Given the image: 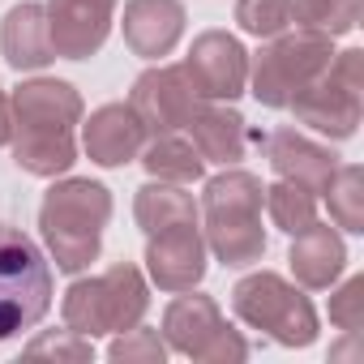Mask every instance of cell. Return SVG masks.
I'll list each match as a JSON object with an SVG mask.
<instances>
[{"mask_svg": "<svg viewBox=\"0 0 364 364\" xmlns=\"http://www.w3.org/2000/svg\"><path fill=\"white\" fill-rule=\"evenodd\" d=\"M236 26L253 39H274L296 26V0H236Z\"/></svg>", "mask_w": 364, "mask_h": 364, "instance_id": "d4e9b609", "label": "cell"}, {"mask_svg": "<svg viewBox=\"0 0 364 364\" xmlns=\"http://www.w3.org/2000/svg\"><path fill=\"white\" fill-rule=\"evenodd\" d=\"M112 223V189L86 176H65L43 193L39 232L48 257L65 274H82L103 253V228Z\"/></svg>", "mask_w": 364, "mask_h": 364, "instance_id": "3957f363", "label": "cell"}, {"mask_svg": "<svg viewBox=\"0 0 364 364\" xmlns=\"http://www.w3.org/2000/svg\"><path fill=\"white\" fill-rule=\"evenodd\" d=\"M193 129V146L206 163H219V167H236L249 150V124L236 107L228 103H202L198 116L189 120Z\"/></svg>", "mask_w": 364, "mask_h": 364, "instance_id": "d6986e66", "label": "cell"}, {"mask_svg": "<svg viewBox=\"0 0 364 364\" xmlns=\"http://www.w3.org/2000/svg\"><path fill=\"white\" fill-rule=\"evenodd\" d=\"M107 360H116V364H163L167 360V343H163L159 330L137 321L133 330H124V334H116L107 343Z\"/></svg>", "mask_w": 364, "mask_h": 364, "instance_id": "484cf974", "label": "cell"}, {"mask_svg": "<svg viewBox=\"0 0 364 364\" xmlns=\"http://www.w3.org/2000/svg\"><path fill=\"white\" fill-rule=\"evenodd\" d=\"M52 309V262L39 240L0 223V343L35 330Z\"/></svg>", "mask_w": 364, "mask_h": 364, "instance_id": "8992f818", "label": "cell"}, {"mask_svg": "<svg viewBox=\"0 0 364 364\" xmlns=\"http://www.w3.org/2000/svg\"><path fill=\"white\" fill-rule=\"evenodd\" d=\"M326 202H330V219L360 236L364 232V167L360 163H338L330 185H326Z\"/></svg>", "mask_w": 364, "mask_h": 364, "instance_id": "603a6c76", "label": "cell"}, {"mask_svg": "<svg viewBox=\"0 0 364 364\" xmlns=\"http://www.w3.org/2000/svg\"><path fill=\"white\" fill-rule=\"evenodd\" d=\"M330 321L343 334H360V326H364V274H351L330 296Z\"/></svg>", "mask_w": 364, "mask_h": 364, "instance_id": "83f0119b", "label": "cell"}, {"mask_svg": "<svg viewBox=\"0 0 364 364\" xmlns=\"http://www.w3.org/2000/svg\"><path fill=\"white\" fill-rule=\"evenodd\" d=\"M0 52H5V65L14 73H35L48 69L56 60L52 52V35H48V9L35 5V0H22L5 14L0 22Z\"/></svg>", "mask_w": 364, "mask_h": 364, "instance_id": "ac0fdd59", "label": "cell"}, {"mask_svg": "<svg viewBox=\"0 0 364 364\" xmlns=\"http://www.w3.org/2000/svg\"><path fill=\"white\" fill-rule=\"evenodd\" d=\"M206 99L193 90L185 65H154L146 69L133 90H129V107L137 112V120L146 124V133H180L189 129V120L198 116Z\"/></svg>", "mask_w": 364, "mask_h": 364, "instance_id": "30bf717a", "label": "cell"}, {"mask_svg": "<svg viewBox=\"0 0 364 364\" xmlns=\"http://www.w3.org/2000/svg\"><path fill=\"white\" fill-rule=\"evenodd\" d=\"M146 309H150V283L133 262H116L95 279H77L60 300L65 326L77 330L82 338L124 334L146 317Z\"/></svg>", "mask_w": 364, "mask_h": 364, "instance_id": "277c9868", "label": "cell"}, {"mask_svg": "<svg viewBox=\"0 0 364 364\" xmlns=\"http://www.w3.org/2000/svg\"><path fill=\"white\" fill-rule=\"evenodd\" d=\"M232 313L249 330H262L266 338H274L279 347H313L321 330L313 300L274 270L245 274L232 287Z\"/></svg>", "mask_w": 364, "mask_h": 364, "instance_id": "52a82bcc", "label": "cell"}, {"mask_svg": "<svg viewBox=\"0 0 364 364\" xmlns=\"http://www.w3.org/2000/svg\"><path fill=\"white\" fill-rule=\"evenodd\" d=\"M120 0H48V35L52 52L65 60H90L103 52L112 26H116Z\"/></svg>", "mask_w": 364, "mask_h": 364, "instance_id": "4fadbf2b", "label": "cell"}, {"mask_svg": "<svg viewBox=\"0 0 364 364\" xmlns=\"http://www.w3.org/2000/svg\"><path fill=\"white\" fill-rule=\"evenodd\" d=\"M133 219L146 236L163 232V228H180V223H198V202L193 193H185V185H167V180H150L133 198Z\"/></svg>", "mask_w": 364, "mask_h": 364, "instance_id": "44dd1931", "label": "cell"}, {"mask_svg": "<svg viewBox=\"0 0 364 364\" xmlns=\"http://www.w3.org/2000/svg\"><path fill=\"white\" fill-rule=\"evenodd\" d=\"M146 137L150 133H146V124L137 120V112L129 103H103L82 124V150L99 167H124V163H133L141 154Z\"/></svg>", "mask_w": 364, "mask_h": 364, "instance_id": "2e32d148", "label": "cell"}, {"mask_svg": "<svg viewBox=\"0 0 364 364\" xmlns=\"http://www.w3.org/2000/svg\"><path fill=\"white\" fill-rule=\"evenodd\" d=\"M257 146L266 150V159H270L279 180H291V185H300L309 193H326L330 176L338 167V154L330 146H321V141H313V137H304L296 129H274Z\"/></svg>", "mask_w": 364, "mask_h": 364, "instance_id": "5bb4252c", "label": "cell"}, {"mask_svg": "<svg viewBox=\"0 0 364 364\" xmlns=\"http://www.w3.org/2000/svg\"><path fill=\"white\" fill-rule=\"evenodd\" d=\"M185 73L206 103H232L249 86V52L228 31H202L185 56Z\"/></svg>", "mask_w": 364, "mask_h": 364, "instance_id": "8fae6325", "label": "cell"}, {"mask_svg": "<svg viewBox=\"0 0 364 364\" xmlns=\"http://www.w3.org/2000/svg\"><path fill=\"white\" fill-rule=\"evenodd\" d=\"M287 266H291V274L304 291H326L347 270V245L330 223H313L300 236H291Z\"/></svg>", "mask_w": 364, "mask_h": 364, "instance_id": "e0dca14e", "label": "cell"}, {"mask_svg": "<svg viewBox=\"0 0 364 364\" xmlns=\"http://www.w3.org/2000/svg\"><path fill=\"white\" fill-rule=\"evenodd\" d=\"M14 141V103L9 95H0V146H9Z\"/></svg>", "mask_w": 364, "mask_h": 364, "instance_id": "f1b7e54d", "label": "cell"}, {"mask_svg": "<svg viewBox=\"0 0 364 364\" xmlns=\"http://www.w3.org/2000/svg\"><path fill=\"white\" fill-rule=\"evenodd\" d=\"M270 223L287 236H300L304 228L317 223V193L291 185V180H274V185H266V198H262Z\"/></svg>", "mask_w": 364, "mask_h": 364, "instance_id": "7402d4cb", "label": "cell"}, {"mask_svg": "<svg viewBox=\"0 0 364 364\" xmlns=\"http://www.w3.org/2000/svg\"><path fill=\"white\" fill-rule=\"evenodd\" d=\"M146 274L159 291H193L206 279V240L198 223H180L146 236Z\"/></svg>", "mask_w": 364, "mask_h": 364, "instance_id": "7c38bea8", "label": "cell"}, {"mask_svg": "<svg viewBox=\"0 0 364 364\" xmlns=\"http://www.w3.org/2000/svg\"><path fill=\"white\" fill-rule=\"evenodd\" d=\"M185 22H189V14L180 0H124L120 31H124V43L133 56L163 60L176 52L180 35H185Z\"/></svg>", "mask_w": 364, "mask_h": 364, "instance_id": "9a60e30c", "label": "cell"}, {"mask_svg": "<svg viewBox=\"0 0 364 364\" xmlns=\"http://www.w3.org/2000/svg\"><path fill=\"white\" fill-rule=\"evenodd\" d=\"M163 343H167V351H180V355L202 360V364L249 360L245 334L232 330L223 309L202 291H176V300L163 309Z\"/></svg>", "mask_w": 364, "mask_h": 364, "instance_id": "9c48e42d", "label": "cell"}, {"mask_svg": "<svg viewBox=\"0 0 364 364\" xmlns=\"http://www.w3.org/2000/svg\"><path fill=\"white\" fill-rule=\"evenodd\" d=\"M334 60V39L321 31H304L291 26L274 39H266V48L257 56H249V95L262 107H287L304 86H313Z\"/></svg>", "mask_w": 364, "mask_h": 364, "instance_id": "5b68a950", "label": "cell"}, {"mask_svg": "<svg viewBox=\"0 0 364 364\" xmlns=\"http://www.w3.org/2000/svg\"><path fill=\"white\" fill-rule=\"evenodd\" d=\"M296 120L330 141H347L355 137L360 129V116H364V52L360 48H347V52H334L330 69L304 86L291 103Z\"/></svg>", "mask_w": 364, "mask_h": 364, "instance_id": "ba28073f", "label": "cell"}, {"mask_svg": "<svg viewBox=\"0 0 364 364\" xmlns=\"http://www.w3.org/2000/svg\"><path fill=\"white\" fill-rule=\"evenodd\" d=\"M14 163L26 176L56 180L77 163L73 129L86 116V103L73 82L60 77H31L14 95Z\"/></svg>", "mask_w": 364, "mask_h": 364, "instance_id": "6da1fadb", "label": "cell"}, {"mask_svg": "<svg viewBox=\"0 0 364 364\" xmlns=\"http://www.w3.org/2000/svg\"><path fill=\"white\" fill-rule=\"evenodd\" d=\"M26 355L31 360H73V364H82V360H95V338H82L77 330H43V334H35L31 343H26Z\"/></svg>", "mask_w": 364, "mask_h": 364, "instance_id": "4316f807", "label": "cell"}, {"mask_svg": "<svg viewBox=\"0 0 364 364\" xmlns=\"http://www.w3.org/2000/svg\"><path fill=\"white\" fill-rule=\"evenodd\" d=\"M137 163L150 171V180H167V185H193L206 176V159L198 154V146L180 133H154L146 137Z\"/></svg>", "mask_w": 364, "mask_h": 364, "instance_id": "ffe728a7", "label": "cell"}, {"mask_svg": "<svg viewBox=\"0 0 364 364\" xmlns=\"http://www.w3.org/2000/svg\"><path fill=\"white\" fill-rule=\"evenodd\" d=\"M262 198H266V185L240 167H223L219 176L206 180L202 202H198V215H202L198 223H202L206 253H215V262L245 270L266 257Z\"/></svg>", "mask_w": 364, "mask_h": 364, "instance_id": "7a4b0ae2", "label": "cell"}, {"mask_svg": "<svg viewBox=\"0 0 364 364\" xmlns=\"http://www.w3.org/2000/svg\"><path fill=\"white\" fill-rule=\"evenodd\" d=\"M360 9L364 0H296V26L338 39L360 26Z\"/></svg>", "mask_w": 364, "mask_h": 364, "instance_id": "cb8c5ba5", "label": "cell"}]
</instances>
